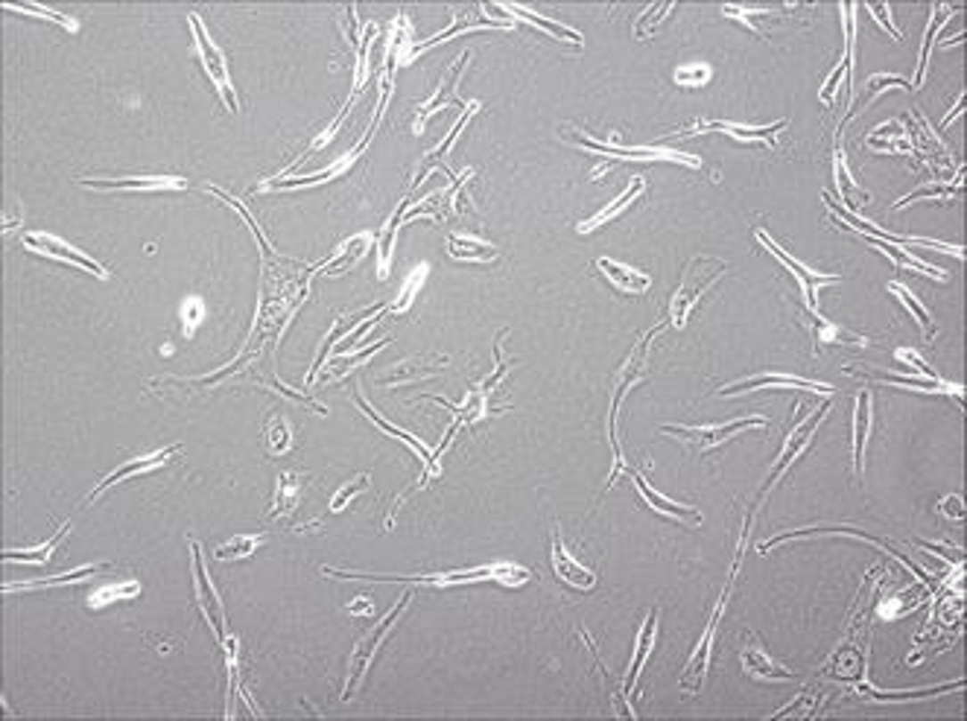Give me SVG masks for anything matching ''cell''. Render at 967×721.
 <instances>
[{
	"label": "cell",
	"instance_id": "5b68a950",
	"mask_svg": "<svg viewBox=\"0 0 967 721\" xmlns=\"http://www.w3.org/2000/svg\"><path fill=\"white\" fill-rule=\"evenodd\" d=\"M754 237L757 240H760L763 242V246L766 249H769L772 254H774V258L777 260H781L783 263V266L786 269H790L792 272V278L798 281V286H801V292H804V301H807V307H809V310H815V299H818V286H827V283H836L839 278H833V274H824V272H815V269H809V266H804V263H798L795 258H792V254H786L781 246H777V242L769 237V231H763V228H757L754 231Z\"/></svg>",
	"mask_w": 967,
	"mask_h": 721
},
{
	"label": "cell",
	"instance_id": "5bb4252c",
	"mask_svg": "<svg viewBox=\"0 0 967 721\" xmlns=\"http://www.w3.org/2000/svg\"><path fill=\"white\" fill-rule=\"evenodd\" d=\"M626 473H632V479H635V485H637V491H640V496H643V500L651 505V508H655V512L658 514H664V517H676V520H684V523H701V514L696 512V508H692V505H678V503H672V500H667V496H660L658 491H655V487H651L649 482H646V476L643 473H637V471H632V468H626Z\"/></svg>",
	"mask_w": 967,
	"mask_h": 721
},
{
	"label": "cell",
	"instance_id": "e0dca14e",
	"mask_svg": "<svg viewBox=\"0 0 967 721\" xmlns=\"http://www.w3.org/2000/svg\"><path fill=\"white\" fill-rule=\"evenodd\" d=\"M176 450H178V447H167V450H161V453H150V455H141V459H135V462H129V464H123L120 471L109 473L106 479H102V482H100L97 487H94V494L88 496V503H91V500H94V496H97V494H102V491H106L109 485H114V482L126 479V476H132V473H143V471H150V468H159V464H164V462L170 459V455H173Z\"/></svg>",
	"mask_w": 967,
	"mask_h": 721
},
{
	"label": "cell",
	"instance_id": "6da1fadb",
	"mask_svg": "<svg viewBox=\"0 0 967 721\" xmlns=\"http://www.w3.org/2000/svg\"><path fill=\"white\" fill-rule=\"evenodd\" d=\"M725 269H728V263H722L717 258H692L687 263L684 274H681L678 290L672 292V299H669V322H672V327H684L687 324L692 307H696L701 301V295L719 281V274Z\"/></svg>",
	"mask_w": 967,
	"mask_h": 721
},
{
	"label": "cell",
	"instance_id": "836d02e7",
	"mask_svg": "<svg viewBox=\"0 0 967 721\" xmlns=\"http://www.w3.org/2000/svg\"><path fill=\"white\" fill-rule=\"evenodd\" d=\"M479 109V102H468V109H465V114H462V118H459V123L454 126V129H450L447 132V137H445V143H441V146H436V150L433 152H430L427 158H424V161H430V158H441V155H445L447 150H450V146H454V141H456V135L462 132V126H465L468 120H471V114H474Z\"/></svg>",
	"mask_w": 967,
	"mask_h": 721
},
{
	"label": "cell",
	"instance_id": "30bf717a",
	"mask_svg": "<svg viewBox=\"0 0 967 721\" xmlns=\"http://www.w3.org/2000/svg\"><path fill=\"white\" fill-rule=\"evenodd\" d=\"M20 242H24L27 249H33V251H38V254H45V258L68 260V263H73V266L94 272V274H97V278H109V272L102 269L97 260H91L88 254L77 251L73 246H68V242H61V240L50 237V234H24V237H20Z\"/></svg>",
	"mask_w": 967,
	"mask_h": 721
},
{
	"label": "cell",
	"instance_id": "4fadbf2b",
	"mask_svg": "<svg viewBox=\"0 0 967 721\" xmlns=\"http://www.w3.org/2000/svg\"><path fill=\"white\" fill-rule=\"evenodd\" d=\"M760 386H795V389H804V391H818V395H824V397H833V389H830V386H824V383H809V380L792 377V374L745 377V380H737V383L719 389V395H722V397H731L733 391H754V389H760Z\"/></svg>",
	"mask_w": 967,
	"mask_h": 721
},
{
	"label": "cell",
	"instance_id": "e575fe53",
	"mask_svg": "<svg viewBox=\"0 0 967 721\" xmlns=\"http://www.w3.org/2000/svg\"><path fill=\"white\" fill-rule=\"evenodd\" d=\"M94 569H97V567H79V569L68 572V576H56V578H45V581H29V585H18V590H27V587H53V585H61V581H65V585H70V581H77V578H88Z\"/></svg>",
	"mask_w": 967,
	"mask_h": 721
},
{
	"label": "cell",
	"instance_id": "3957f363",
	"mask_svg": "<svg viewBox=\"0 0 967 721\" xmlns=\"http://www.w3.org/2000/svg\"><path fill=\"white\" fill-rule=\"evenodd\" d=\"M749 427H769V423H766V418H760V415H751V418H731L722 423H704V427H660V430L690 444V447H696V453H708L728 438H733L740 430H749Z\"/></svg>",
	"mask_w": 967,
	"mask_h": 721
},
{
	"label": "cell",
	"instance_id": "8d00e7d4",
	"mask_svg": "<svg viewBox=\"0 0 967 721\" xmlns=\"http://www.w3.org/2000/svg\"><path fill=\"white\" fill-rule=\"evenodd\" d=\"M950 193H953V187H950V184H932L930 190H918V193H912V196H906V199H900L895 208H903V205H909V201H918V199H923V196H950Z\"/></svg>",
	"mask_w": 967,
	"mask_h": 721
},
{
	"label": "cell",
	"instance_id": "8992f818",
	"mask_svg": "<svg viewBox=\"0 0 967 721\" xmlns=\"http://www.w3.org/2000/svg\"><path fill=\"white\" fill-rule=\"evenodd\" d=\"M191 27H193V36H196V45H199V56H202V65H205V73L214 79L217 91L223 94V100L231 105V109L237 111V100H234V88H231V79H228V70H225V59L223 53L217 50V45L211 41V36H208V29L202 27V20H199L196 15H191Z\"/></svg>",
	"mask_w": 967,
	"mask_h": 721
},
{
	"label": "cell",
	"instance_id": "9a60e30c",
	"mask_svg": "<svg viewBox=\"0 0 967 721\" xmlns=\"http://www.w3.org/2000/svg\"><path fill=\"white\" fill-rule=\"evenodd\" d=\"M871 430H874V400L871 391H859L856 395V409H854V464L862 473V459H865V444Z\"/></svg>",
	"mask_w": 967,
	"mask_h": 721
},
{
	"label": "cell",
	"instance_id": "d6986e66",
	"mask_svg": "<svg viewBox=\"0 0 967 721\" xmlns=\"http://www.w3.org/2000/svg\"><path fill=\"white\" fill-rule=\"evenodd\" d=\"M655 625H658V613H655V617H651V619H646V622H643V628H640V634H637L632 666H628V672H626V686H623L626 692H628V689H635V686H637V677H640V672H643L646 654H649V649H651V643H655Z\"/></svg>",
	"mask_w": 967,
	"mask_h": 721
},
{
	"label": "cell",
	"instance_id": "ffe728a7",
	"mask_svg": "<svg viewBox=\"0 0 967 721\" xmlns=\"http://www.w3.org/2000/svg\"><path fill=\"white\" fill-rule=\"evenodd\" d=\"M643 187H646V182H643V178H632V184H628V190H626V193L623 196H617L614 201H611V205H608L605 210H599V214L594 217V219H587V222H582V225H579V234H587V231H594V228H599V225H602V222H608V219H614L617 214H619V210H623V208H628V205H632V201L640 196V193H643Z\"/></svg>",
	"mask_w": 967,
	"mask_h": 721
},
{
	"label": "cell",
	"instance_id": "83f0119b",
	"mask_svg": "<svg viewBox=\"0 0 967 721\" xmlns=\"http://www.w3.org/2000/svg\"><path fill=\"white\" fill-rule=\"evenodd\" d=\"M342 169H348V161L345 158H340L336 164H331L328 169H322V173H313V176H299V178H283V182L275 184V190H290V187H307V184H316V182H331L333 176H340Z\"/></svg>",
	"mask_w": 967,
	"mask_h": 721
},
{
	"label": "cell",
	"instance_id": "4dcf8cb0",
	"mask_svg": "<svg viewBox=\"0 0 967 721\" xmlns=\"http://www.w3.org/2000/svg\"><path fill=\"white\" fill-rule=\"evenodd\" d=\"M365 485H369V476H365V473H360V476H356L354 482L342 485L340 491H336V496H333V500H331V514H340L342 508L351 503V496H356V494H360Z\"/></svg>",
	"mask_w": 967,
	"mask_h": 721
},
{
	"label": "cell",
	"instance_id": "74e56055",
	"mask_svg": "<svg viewBox=\"0 0 967 721\" xmlns=\"http://www.w3.org/2000/svg\"><path fill=\"white\" fill-rule=\"evenodd\" d=\"M199 319H202V304H199V301H187V307H184V327H187V336L193 333V327H196V322H199Z\"/></svg>",
	"mask_w": 967,
	"mask_h": 721
},
{
	"label": "cell",
	"instance_id": "f1b7e54d",
	"mask_svg": "<svg viewBox=\"0 0 967 721\" xmlns=\"http://www.w3.org/2000/svg\"><path fill=\"white\" fill-rule=\"evenodd\" d=\"M260 544H264V537H234V540H228L225 546H219V549H217V558H219V561H237V558H246V555L255 553V549H258Z\"/></svg>",
	"mask_w": 967,
	"mask_h": 721
},
{
	"label": "cell",
	"instance_id": "cb8c5ba5",
	"mask_svg": "<svg viewBox=\"0 0 967 721\" xmlns=\"http://www.w3.org/2000/svg\"><path fill=\"white\" fill-rule=\"evenodd\" d=\"M506 12H509V15H514V18H523V20H529V24L541 27V29H546V33H550V36H555V38H561V41H570V45L582 47V36H579V33H573V29H570V27H564V24H553V20L541 18L538 12H532V9H523V6H506Z\"/></svg>",
	"mask_w": 967,
	"mask_h": 721
},
{
	"label": "cell",
	"instance_id": "ba28073f",
	"mask_svg": "<svg viewBox=\"0 0 967 721\" xmlns=\"http://www.w3.org/2000/svg\"><path fill=\"white\" fill-rule=\"evenodd\" d=\"M191 549H193V572H196V596H199V610H202L205 622L211 625V631L217 634L219 643H225V613H223V604H219V596L214 593L211 587V578H208V569L202 564V553H199V544L196 540H191Z\"/></svg>",
	"mask_w": 967,
	"mask_h": 721
},
{
	"label": "cell",
	"instance_id": "f35d334b",
	"mask_svg": "<svg viewBox=\"0 0 967 721\" xmlns=\"http://www.w3.org/2000/svg\"><path fill=\"white\" fill-rule=\"evenodd\" d=\"M351 613H372V602L369 599H354V604H351Z\"/></svg>",
	"mask_w": 967,
	"mask_h": 721
},
{
	"label": "cell",
	"instance_id": "8fae6325",
	"mask_svg": "<svg viewBox=\"0 0 967 721\" xmlns=\"http://www.w3.org/2000/svg\"><path fill=\"white\" fill-rule=\"evenodd\" d=\"M740 660H742V669L749 672L751 677H757V681H792V677H795L792 669H786V666L772 660L769 651L763 649L760 640H757L754 634H749V643L742 645Z\"/></svg>",
	"mask_w": 967,
	"mask_h": 721
},
{
	"label": "cell",
	"instance_id": "44dd1931",
	"mask_svg": "<svg viewBox=\"0 0 967 721\" xmlns=\"http://www.w3.org/2000/svg\"><path fill=\"white\" fill-rule=\"evenodd\" d=\"M307 479V476H296V473H281L278 479V487H275V505H272V517H283L290 514L292 508L299 505V496H301V482Z\"/></svg>",
	"mask_w": 967,
	"mask_h": 721
},
{
	"label": "cell",
	"instance_id": "603a6c76",
	"mask_svg": "<svg viewBox=\"0 0 967 721\" xmlns=\"http://www.w3.org/2000/svg\"><path fill=\"white\" fill-rule=\"evenodd\" d=\"M369 246H372V237H365V234L354 237V240H348V242H345V246L340 249V254H333V263H331V266L316 269V272H322V274H340V272H348V269L354 266V263L363 258L365 249H369Z\"/></svg>",
	"mask_w": 967,
	"mask_h": 721
},
{
	"label": "cell",
	"instance_id": "d590c367",
	"mask_svg": "<svg viewBox=\"0 0 967 721\" xmlns=\"http://www.w3.org/2000/svg\"><path fill=\"white\" fill-rule=\"evenodd\" d=\"M141 587L138 585H126V587H102L100 593H94V604H102V602H118V599H126V596H135Z\"/></svg>",
	"mask_w": 967,
	"mask_h": 721
},
{
	"label": "cell",
	"instance_id": "4316f807",
	"mask_svg": "<svg viewBox=\"0 0 967 721\" xmlns=\"http://www.w3.org/2000/svg\"><path fill=\"white\" fill-rule=\"evenodd\" d=\"M65 532H68V523H65V526H59V532H56L53 537H50L45 546H36V549H18V553H12V549H6L4 558H6V561H38V564H47L50 555H53L56 544H59V537L65 535Z\"/></svg>",
	"mask_w": 967,
	"mask_h": 721
},
{
	"label": "cell",
	"instance_id": "484cf974",
	"mask_svg": "<svg viewBox=\"0 0 967 721\" xmlns=\"http://www.w3.org/2000/svg\"><path fill=\"white\" fill-rule=\"evenodd\" d=\"M266 444H269V453H275V455L292 450V427L287 423V418L281 415V412L269 415V423H266Z\"/></svg>",
	"mask_w": 967,
	"mask_h": 721
},
{
	"label": "cell",
	"instance_id": "9c48e42d",
	"mask_svg": "<svg viewBox=\"0 0 967 721\" xmlns=\"http://www.w3.org/2000/svg\"><path fill=\"white\" fill-rule=\"evenodd\" d=\"M786 126V120L772 123V126H740L731 120H708V123H692L687 129H678L676 135H701V132H725L733 141L742 143H777V132Z\"/></svg>",
	"mask_w": 967,
	"mask_h": 721
},
{
	"label": "cell",
	"instance_id": "2e32d148",
	"mask_svg": "<svg viewBox=\"0 0 967 721\" xmlns=\"http://www.w3.org/2000/svg\"><path fill=\"white\" fill-rule=\"evenodd\" d=\"M596 269L605 274L608 281H611L614 286H619L623 292L628 295H640L646 292L651 286V278L643 272H637L635 266H626V263H617V260H608V258H599L596 260Z\"/></svg>",
	"mask_w": 967,
	"mask_h": 721
},
{
	"label": "cell",
	"instance_id": "1f68e13d",
	"mask_svg": "<svg viewBox=\"0 0 967 721\" xmlns=\"http://www.w3.org/2000/svg\"><path fill=\"white\" fill-rule=\"evenodd\" d=\"M6 9H9V12H29V15H38V18H50V20H56V24H61V27L77 29V20H70V18L53 12V9H45V6H33V4H18V6H15V4H6Z\"/></svg>",
	"mask_w": 967,
	"mask_h": 721
},
{
	"label": "cell",
	"instance_id": "7402d4cb",
	"mask_svg": "<svg viewBox=\"0 0 967 721\" xmlns=\"http://www.w3.org/2000/svg\"><path fill=\"white\" fill-rule=\"evenodd\" d=\"M447 242H450V254H454L456 260H494V258H497L494 246H488V242H482L477 237L450 234Z\"/></svg>",
	"mask_w": 967,
	"mask_h": 721
},
{
	"label": "cell",
	"instance_id": "52a82bcc",
	"mask_svg": "<svg viewBox=\"0 0 967 721\" xmlns=\"http://www.w3.org/2000/svg\"><path fill=\"white\" fill-rule=\"evenodd\" d=\"M406 599H409V596H401V602H397L395 608L389 610L386 617H383L381 622L374 625V631H372V640H363V643H356V649H354V654H351L348 677H345V686H342V698L351 692V686H354L356 681H360V677H363L365 672H369V663H372V657H374V651H377V645L383 643L386 631H389V625H392V622H395L397 617H401V610H404Z\"/></svg>",
	"mask_w": 967,
	"mask_h": 721
},
{
	"label": "cell",
	"instance_id": "ac0fdd59",
	"mask_svg": "<svg viewBox=\"0 0 967 721\" xmlns=\"http://www.w3.org/2000/svg\"><path fill=\"white\" fill-rule=\"evenodd\" d=\"M82 184H88V187H102V190H126V187H135V190H176V187H184L182 178H176V176L120 178V182H97V178H82Z\"/></svg>",
	"mask_w": 967,
	"mask_h": 721
},
{
	"label": "cell",
	"instance_id": "7a4b0ae2",
	"mask_svg": "<svg viewBox=\"0 0 967 721\" xmlns=\"http://www.w3.org/2000/svg\"><path fill=\"white\" fill-rule=\"evenodd\" d=\"M733 576H737V564H733V569H731V578H728V585H725V590H722L717 610H713V617H710V622H708V625H704V634L699 637L696 649H692L690 663L684 666V672H681V689H684V692H690V695H696V692H699L701 684H704V675H708V669H710L713 634H717V625H719L722 613H725V602H728V593H731V585H733Z\"/></svg>",
	"mask_w": 967,
	"mask_h": 721
},
{
	"label": "cell",
	"instance_id": "277c9868",
	"mask_svg": "<svg viewBox=\"0 0 967 721\" xmlns=\"http://www.w3.org/2000/svg\"><path fill=\"white\" fill-rule=\"evenodd\" d=\"M824 412H827V403H824L822 409L815 412V415H813V412H809L807 418H801V421H798L795 427H792V432H790V436H786V444H783V450L777 453V459H774V476H772L769 487H774L777 482H781V479H783V473L790 471V468H792V464H795L798 459H801V453H804V450L809 447V441L815 438L818 427H822V418H824ZM769 487H766V494H769Z\"/></svg>",
	"mask_w": 967,
	"mask_h": 721
},
{
	"label": "cell",
	"instance_id": "f546056e",
	"mask_svg": "<svg viewBox=\"0 0 967 721\" xmlns=\"http://www.w3.org/2000/svg\"><path fill=\"white\" fill-rule=\"evenodd\" d=\"M424 274H427V266H418V272L409 274V281H406V286H404V292L397 295V301L392 304V315L406 313V307L413 304L415 292H418V286H422V281H424Z\"/></svg>",
	"mask_w": 967,
	"mask_h": 721
},
{
	"label": "cell",
	"instance_id": "d4e9b609",
	"mask_svg": "<svg viewBox=\"0 0 967 721\" xmlns=\"http://www.w3.org/2000/svg\"><path fill=\"white\" fill-rule=\"evenodd\" d=\"M889 290L895 292L897 299L903 301V307H909L912 315H914V319H918V324L923 327V336L930 339V336L935 333V319H932V313H930L927 307H923L918 299H914V292H912V290H906V286H903V283H889Z\"/></svg>",
	"mask_w": 967,
	"mask_h": 721
},
{
	"label": "cell",
	"instance_id": "7c38bea8",
	"mask_svg": "<svg viewBox=\"0 0 967 721\" xmlns=\"http://www.w3.org/2000/svg\"><path fill=\"white\" fill-rule=\"evenodd\" d=\"M553 569H555V576L564 581V585H570L576 590H594L596 587V572L582 567L579 561L567 553L559 532H555V537H553Z\"/></svg>",
	"mask_w": 967,
	"mask_h": 721
},
{
	"label": "cell",
	"instance_id": "d6a6232c",
	"mask_svg": "<svg viewBox=\"0 0 967 721\" xmlns=\"http://www.w3.org/2000/svg\"><path fill=\"white\" fill-rule=\"evenodd\" d=\"M676 82L684 85V88H699V85L710 82V68H708V65L678 68V70H676Z\"/></svg>",
	"mask_w": 967,
	"mask_h": 721
}]
</instances>
